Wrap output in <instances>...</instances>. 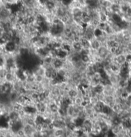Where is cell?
<instances>
[{"label":"cell","instance_id":"obj_2","mask_svg":"<svg viewBox=\"0 0 131 137\" xmlns=\"http://www.w3.org/2000/svg\"><path fill=\"white\" fill-rule=\"evenodd\" d=\"M90 44L91 49H93V50H98L99 47L101 46V44H100V42L98 40L96 39V37L93 39H92L91 40H90Z\"/></svg>","mask_w":131,"mask_h":137},{"label":"cell","instance_id":"obj_7","mask_svg":"<svg viewBox=\"0 0 131 137\" xmlns=\"http://www.w3.org/2000/svg\"><path fill=\"white\" fill-rule=\"evenodd\" d=\"M83 98L80 97H76L75 98V105H83Z\"/></svg>","mask_w":131,"mask_h":137},{"label":"cell","instance_id":"obj_4","mask_svg":"<svg viewBox=\"0 0 131 137\" xmlns=\"http://www.w3.org/2000/svg\"><path fill=\"white\" fill-rule=\"evenodd\" d=\"M57 75L62 78H64L66 76L67 74V71H66V69H64L63 67H60V68L57 69Z\"/></svg>","mask_w":131,"mask_h":137},{"label":"cell","instance_id":"obj_3","mask_svg":"<svg viewBox=\"0 0 131 137\" xmlns=\"http://www.w3.org/2000/svg\"><path fill=\"white\" fill-rule=\"evenodd\" d=\"M80 42H81L82 46L83 49H91V44H90V41H89L88 40L86 39H82L81 40H80Z\"/></svg>","mask_w":131,"mask_h":137},{"label":"cell","instance_id":"obj_9","mask_svg":"<svg viewBox=\"0 0 131 137\" xmlns=\"http://www.w3.org/2000/svg\"><path fill=\"white\" fill-rule=\"evenodd\" d=\"M50 109H51V111L53 112V113L58 112L59 109V107L57 105H55V104H53V105H51V106H50Z\"/></svg>","mask_w":131,"mask_h":137},{"label":"cell","instance_id":"obj_5","mask_svg":"<svg viewBox=\"0 0 131 137\" xmlns=\"http://www.w3.org/2000/svg\"><path fill=\"white\" fill-rule=\"evenodd\" d=\"M102 78V75L100 72H95V73L93 74V78H94L95 80L98 81H99L101 80Z\"/></svg>","mask_w":131,"mask_h":137},{"label":"cell","instance_id":"obj_6","mask_svg":"<svg viewBox=\"0 0 131 137\" xmlns=\"http://www.w3.org/2000/svg\"><path fill=\"white\" fill-rule=\"evenodd\" d=\"M98 102H99V100L96 96H93V97H91L90 98V103L91 104V105H93V106L96 105Z\"/></svg>","mask_w":131,"mask_h":137},{"label":"cell","instance_id":"obj_8","mask_svg":"<svg viewBox=\"0 0 131 137\" xmlns=\"http://www.w3.org/2000/svg\"><path fill=\"white\" fill-rule=\"evenodd\" d=\"M35 76V81L37 83H41L44 80V76L40 75H34Z\"/></svg>","mask_w":131,"mask_h":137},{"label":"cell","instance_id":"obj_1","mask_svg":"<svg viewBox=\"0 0 131 137\" xmlns=\"http://www.w3.org/2000/svg\"><path fill=\"white\" fill-rule=\"evenodd\" d=\"M116 62L120 65L125 64V63L127 62V55H125L124 54H118V55H116Z\"/></svg>","mask_w":131,"mask_h":137},{"label":"cell","instance_id":"obj_10","mask_svg":"<svg viewBox=\"0 0 131 137\" xmlns=\"http://www.w3.org/2000/svg\"><path fill=\"white\" fill-rule=\"evenodd\" d=\"M118 48V47H111L110 48H109V52H110L111 54L116 55Z\"/></svg>","mask_w":131,"mask_h":137},{"label":"cell","instance_id":"obj_11","mask_svg":"<svg viewBox=\"0 0 131 137\" xmlns=\"http://www.w3.org/2000/svg\"><path fill=\"white\" fill-rule=\"evenodd\" d=\"M30 137H34V136H30Z\"/></svg>","mask_w":131,"mask_h":137}]
</instances>
